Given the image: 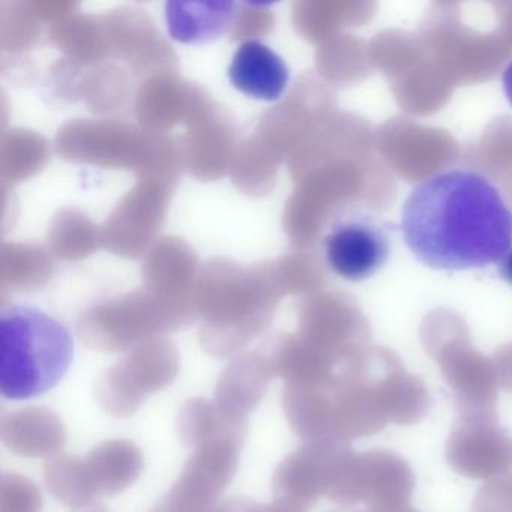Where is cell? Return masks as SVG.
Returning <instances> with one entry per match:
<instances>
[{"instance_id": "cell-7", "label": "cell", "mask_w": 512, "mask_h": 512, "mask_svg": "<svg viewBox=\"0 0 512 512\" xmlns=\"http://www.w3.org/2000/svg\"><path fill=\"white\" fill-rule=\"evenodd\" d=\"M176 376L178 362L173 356L158 359L133 356L101 374L95 383V398L104 412L130 416L148 395L167 388Z\"/></svg>"}, {"instance_id": "cell-6", "label": "cell", "mask_w": 512, "mask_h": 512, "mask_svg": "<svg viewBox=\"0 0 512 512\" xmlns=\"http://www.w3.org/2000/svg\"><path fill=\"white\" fill-rule=\"evenodd\" d=\"M415 487L412 467L400 455L389 451L353 454L328 497L350 506L367 502L371 506H403Z\"/></svg>"}, {"instance_id": "cell-14", "label": "cell", "mask_w": 512, "mask_h": 512, "mask_svg": "<svg viewBox=\"0 0 512 512\" xmlns=\"http://www.w3.org/2000/svg\"><path fill=\"white\" fill-rule=\"evenodd\" d=\"M235 2H167V31L178 43L208 44L229 31L236 19Z\"/></svg>"}, {"instance_id": "cell-11", "label": "cell", "mask_w": 512, "mask_h": 512, "mask_svg": "<svg viewBox=\"0 0 512 512\" xmlns=\"http://www.w3.org/2000/svg\"><path fill=\"white\" fill-rule=\"evenodd\" d=\"M80 463L86 488L95 500L115 496L134 484L143 470V455L128 440H110L80 458Z\"/></svg>"}, {"instance_id": "cell-23", "label": "cell", "mask_w": 512, "mask_h": 512, "mask_svg": "<svg viewBox=\"0 0 512 512\" xmlns=\"http://www.w3.org/2000/svg\"><path fill=\"white\" fill-rule=\"evenodd\" d=\"M367 512H418L410 508L409 505L403 506H370Z\"/></svg>"}, {"instance_id": "cell-3", "label": "cell", "mask_w": 512, "mask_h": 512, "mask_svg": "<svg viewBox=\"0 0 512 512\" xmlns=\"http://www.w3.org/2000/svg\"><path fill=\"white\" fill-rule=\"evenodd\" d=\"M242 445L215 437L193 449L166 496L151 512H209L238 469Z\"/></svg>"}, {"instance_id": "cell-4", "label": "cell", "mask_w": 512, "mask_h": 512, "mask_svg": "<svg viewBox=\"0 0 512 512\" xmlns=\"http://www.w3.org/2000/svg\"><path fill=\"white\" fill-rule=\"evenodd\" d=\"M353 454L344 440H308L278 466L272 481L275 500L307 511L328 496Z\"/></svg>"}, {"instance_id": "cell-12", "label": "cell", "mask_w": 512, "mask_h": 512, "mask_svg": "<svg viewBox=\"0 0 512 512\" xmlns=\"http://www.w3.org/2000/svg\"><path fill=\"white\" fill-rule=\"evenodd\" d=\"M2 442L23 457L58 455L67 442V431L55 412L43 407H28L8 413L0 421Z\"/></svg>"}, {"instance_id": "cell-8", "label": "cell", "mask_w": 512, "mask_h": 512, "mask_svg": "<svg viewBox=\"0 0 512 512\" xmlns=\"http://www.w3.org/2000/svg\"><path fill=\"white\" fill-rule=\"evenodd\" d=\"M443 379L452 389L463 422L496 424V367L472 350L445 349L437 353Z\"/></svg>"}, {"instance_id": "cell-2", "label": "cell", "mask_w": 512, "mask_h": 512, "mask_svg": "<svg viewBox=\"0 0 512 512\" xmlns=\"http://www.w3.org/2000/svg\"><path fill=\"white\" fill-rule=\"evenodd\" d=\"M70 331L31 305H11L0 316V392L29 400L55 388L73 361Z\"/></svg>"}, {"instance_id": "cell-17", "label": "cell", "mask_w": 512, "mask_h": 512, "mask_svg": "<svg viewBox=\"0 0 512 512\" xmlns=\"http://www.w3.org/2000/svg\"><path fill=\"white\" fill-rule=\"evenodd\" d=\"M41 494L37 485L17 473L2 476L0 512H41Z\"/></svg>"}, {"instance_id": "cell-1", "label": "cell", "mask_w": 512, "mask_h": 512, "mask_svg": "<svg viewBox=\"0 0 512 512\" xmlns=\"http://www.w3.org/2000/svg\"><path fill=\"white\" fill-rule=\"evenodd\" d=\"M401 233L428 268L482 269L512 250V212L490 179L448 170L413 188L401 209Z\"/></svg>"}, {"instance_id": "cell-20", "label": "cell", "mask_w": 512, "mask_h": 512, "mask_svg": "<svg viewBox=\"0 0 512 512\" xmlns=\"http://www.w3.org/2000/svg\"><path fill=\"white\" fill-rule=\"evenodd\" d=\"M245 512H304L301 509L293 508V506L287 505L284 502H275L268 503V505H260V503L253 502L250 500L248 502L247 511Z\"/></svg>"}, {"instance_id": "cell-15", "label": "cell", "mask_w": 512, "mask_h": 512, "mask_svg": "<svg viewBox=\"0 0 512 512\" xmlns=\"http://www.w3.org/2000/svg\"><path fill=\"white\" fill-rule=\"evenodd\" d=\"M283 409L293 433L302 439L332 437L334 400L331 388L284 385ZM334 439V437H332Z\"/></svg>"}, {"instance_id": "cell-16", "label": "cell", "mask_w": 512, "mask_h": 512, "mask_svg": "<svg viewBox=\"0 0 512 512\" xmlns=\"http://www.w3.org/2000/svg\"><path fill=\"white\" fill-rule=\"evenodd\" d=\"M379 392L383 413L392 424H416L421 421L430 403L424 382L406 373L403 368L383 379Z\"/></svg>"}, {"instance_id": "cell-21", "label": "cell", "mask_w": 512, "mask_h": 512, "mask_svg": "<svg viewBox=\"0 0 512 512\" xmlns=\"http://www.w3.org/2000/svg\"><path fill=\"white\" fill-rule=\"evenodd\" d=\"M497 271H499L500 277H502L509 286H512V250L500 260Z\"/></svg>"}, {"instance_id": "cell-10", "label": "cell", "mask_w": 512, "mask_h": 512, "mask_svg": "<svg viewBox=\"0 0 512 512\" xmlns=\"http://www.w3.org/2000/svg\"><path fill=\"white\" fill-rule=\"evenodd\" d=\"M233 88L260 101H277L290 80L286 62L271 47L259 40L239 44L229 67Z\"/></svg>"}, {"instance_id": "cell-25", "label": "cell", "mask_w": 512, "mask_h": 512, "mask_svg": "<svg viewBox=\"0 0 512 512\" xmlns=\"http://www.w3.org/2000/svg\"><path fill=\"white\" fill-rule=\"evenodd\" d=\"M329 512H359L358 509L350 508V506L343 505L341 508L338 509H332V511Z\"/></svg>"}, {"instance_id": "cell-19", "label": "cell", "mask_w": 512, "mask_h": 512, "mask_svg": "<svg viewBox=\"0 0 512 512\" xmlns=\"http://www.w3.org/2000/svg\"><path fill=\"white\" fill-rule=\"evenodd\" d=\"M497 379L506 391L512 392V349L509 347L505 352L497 356L496 365Z\"/></svg>"}, {"instance_id": "cell-18", "label": "cell", "mask_w": 512, "mask_h": 512, "mask_svg": "<svg viewBox=\"0 0 512 512\" xmlns=\"http://www.w3.org/2000/svg\"><path fill=\"white\" fill-rule=\"evenodd\" d=\"M472 512H512V475L485 484L473 500Z\"/></svg>"}, {"instance_id": "cell-9", "label": "cell", "mask_w": 512, "mask_h": 512, "mask_svg": "<svg viewBox=\"0 0 512 512\" xmlns=\"http://www.w3.org/2000/svg\"><path fill=\"white\" fill-rule=\"evenodd\" d=\"M449 466L472 479H496L512 467V440L484 422H461L446 443Z\"/></svg>"}, {"instance_id": "cell-5", "label": "cell", "mask_w": 512, "mask_h": 512, "mask_svg": "<svg viewBox=\"0 0 512 512\" xmlns=\"http://www.w3.org/2000/svg\"><path fill=\"white\" fill-rule=\"evenodd\" d=\"M326 263L352 283L374 277L388 262L391 238L380 220L359 209H344L323 239Z\"/></svg>"}, {"instance_id": "cell-22", "label": "cell", "mask_w": 512, "mask_h": 512, "mask_svg": "<svg viewBox=\"0 0 512 512\" xmlns=\"http://www.w3.org/2000/svg\"><path fill=\"white\" fill-rule=\"evenodd\" d=\"M502 85L506 98H508V101L512 106V61L509 62L508 67L503 71Z\"/></svg>"}, {"instance_id": "cell-24", "label": "cell", "mask_w": 512, "mask_h": 512, "mask_svg": "<svg viewBox=\"0 0 512 512\" xmlns=\"http://www.w3.org/2000/svg\"><path fill=\"white\" fill-rule=\"evenodd\" d=\"M74 512H107L103 506H88V508L79 509V511Z\"/></svg>"}, {"instance_id": "cell-13", "label": "cell", "mask_w": 512, "mask_h": 512, "mask_svg": "<svg viewBox=\"0 0 512 512\" xmlns=\"http://www.w3.org/2000/svg\"><path fill=\"white\" fill-rule=\"evenodd\" d=\"M272 377L275 374L268 359L257 356L238 359L218 379L215 406L227 418L247 421L245 418L259 406Z\"/></svg>"}]
</instances>
